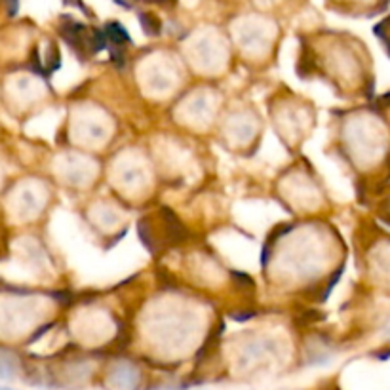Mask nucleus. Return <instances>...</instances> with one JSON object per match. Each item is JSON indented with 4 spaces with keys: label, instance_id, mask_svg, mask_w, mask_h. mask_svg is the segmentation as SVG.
<instances>
[{
    "label": "nucleus",
    "instance_id": "nucleus-6",
    "mask_svg": "<svg viewBox=\"0 0 390 390\" xmlns=\"http://www.w3.org/2000/svg\"><path fill=\"white\" fill-rule=\"evenodd\" d=\"M139 23L147 35L157 36L160 35V21L152 14H139Z\"/></svg>",
    "mask_w": 390,
    "mask_h": 390
},
{
    "label": "nucleus",
    "instance_id": "nucleus-1",
    "mask_svg": "<svg viewBox=\"0 0 390 390\" xmlns=\"http://www.w3.org/2000/svg\"><path fill=\"white\" fill-rule=\"evenodd\" d=\"M59 31H61V36L67 41V44H70V46L75 48L78 56L86 53L88 42H90V35H86L88 29L84 27V25L75 21V19L65 18V21L61 23Z\"/></svg>",
    "mask_w": 390,
    "mask_h": 390
},
{
    "label": "nucleus",
    "instance_id": "nucleus-10",
    "mask_svg": "<svg viewBox=\"0 0 390 390\" xmlns=\"http://www.w3.org/2000/svg\"><path fill=\"white\" fill-rule=\"evenodd\" d=\"M253 312H238V315H233V318L236 322H246L248 320V318H253Z\"/></svg>",
    "mask_w": 390,
    "mask_h": 390
},
{
    "label": "nucleus",
    "instance_id": "nucleus-5",
    "mask_svg": "<svg viewBox=\"0 0 390 390\" xmlns=\"http://www.w3.org/2000/svg\"><path fill=\"white\" fill-rule=\"evenodd\" d=\"M107 36L103 33V29H92L90 31V42H88V50L92 53L101 52V50H107Z\"/></svg>",
    "mask_w": 390,
    "mask_h": 390
},
{
    "label": "nucleus",
    "instance_id": "nucleus-7",
    "mask_svg": "<svg viewBox=\"0 0 390 390\" xmlns=\"http://www.w3.org/2000/svg\"><path fill=\"white\" fill-rule=\"evenodd\" d=\"M343 273H344V265H341V267H339L337 273L333 274V280H332V282H330V284H327L326 293H324V297H322V301H326V299L330 297V293H332L333 288H335V285H337V282H339V280H341V274H343Z\"/></svg>",
    "mask_w": 390,
    "mask_h": 390
},
{
    "label": "nucleus",
    "instance_id": "nucleus-12",
    "mask_svg": "<svg viewBox=\"0 0 390 390\" xmlns=\"http://www.w3.org/2000/svg\"><path fill=\"white\" fill-rule=\"evenodd\" d=\"M0 390H14V389H6V386H0Z\"/></svg>",
    "mask_w": 390,
    "mask_h": 390
},
{
    "label": "nucleus",
    "instance_id": "nucleus-11",
    "mask_svg": "<svg viewBox=\"0 0 390 390\" xmlns=\"http://www.w3.org/2000/svg\"><path fill=\"white\" fill-rule=\"evenodd\" d=\"M383 27H384V23H379L377 27L373 29V33H375V35H377L379 38L383 41V44H386V38H384V35H383Z\"/></svg>",
    "mask_w": 390,
    "mask_h": 390
},
{
    "label": "nucleus",
    "instance_id": "nucleus-8",
    "mask_svg": "<svg viewBox=\"0 0 390 390\" xmlns=\"http://www.w3.org/2000/svg\"><path fill=\"white\" fill-rule=\"evenodd\" d=\"M231 274H233V278L236 280L238 284L246 285V288H251V285H255V282H253V280H251L246 273H240V270H233Z\"/></svg>",
    "mask_w": 390,
    "mask_h": 390
},
{
    "label": "nucleus",
    "instance_id": "nucleus-9",
    "mask_svg": "<svg viewBox=\"0 0 390 390\" xmlns=\"http://www.w3.org/2000/svg\"><path fill=\"white\" fill-rule=\"evenodd\" d=\"M50 295H52L53 299H58V301H61V303H69V301H70L69 293H61V291H52Z\"/></svg>",
    "mask_w": 390,
    "mask_h": 390
},
{
    "label": "nucleus",
    "instance_id": "nucleus-3",
    "mask_svg": "<svg viewBox=\"0 0 390 390\" xmlns=\"http://www.w3.org/2000/svg\"><path fill=\"white\" fill-rule=\"evenodd\" d=\"M103 33L107 36V42L109 44H115V46H124V44H130L132 42V36L128 35V31L122 23L118 21H111L103 27Z\"/></svg>",
    "mask_w": 390,
    "mask_h": 390
},
{
    "label": "nucleus",
    "instance_id": "nucleus-4",
    "mask_svg": "<svg viewBox=\"0 0 390 390\" xmlns=\"http://www.w3.org/2000/svg\"><path fill=\"white\" fill-rule=\"evenodd\" d=\"M291 231V225H280V227H276L273 231V234L268 236L267 242H265V246H263V251H261V265L263 267H267L268 263V257H270V250H273L274 242L280 238V236H284V234H288Z\"/></svg>",
    "mask_w": 390,
    "mask_h": 390
},
{
    "label": "nucleus",
    "instance_id": "nucleus-2",
    "mask_svg": "<svg viewBox=\"0 0 390 390\" xmlns=\"http://www.w3.org/2000/svg\"><path fill=\"white\" fill-rule=\"evenodd\" d=\"M160 214H162L164 219H166V223H168L169 238H172V242H174V244H177V242H183V240L186 238L185 225H183V223L177 219V216H175L174 211L169 210V208H162V210H160Z\"/></svg>",
    "mask_w": 390,
    "mask_h": 390
}]
</instances>
